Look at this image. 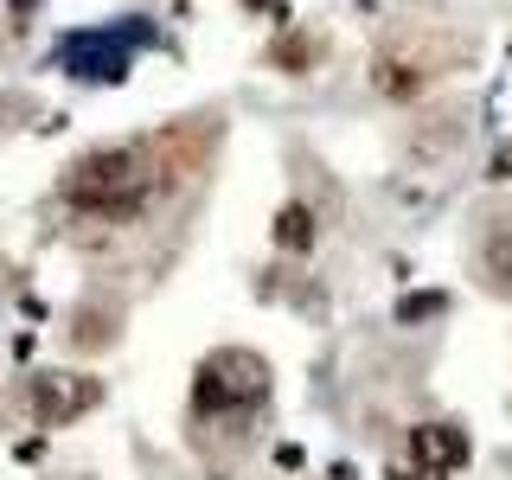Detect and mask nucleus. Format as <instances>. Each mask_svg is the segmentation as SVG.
I'll list each match as a JSON object with an SVG mask.
<instances>
[{
  "mask_svg": "<svg viewBox=\"0 0 512 480\" xmlns=\"http://www.w3.org/2000/svg\"><path fill=\"white\" fill-rule=\"evenodd\" d=\"M263 397H269V365L250 346H218L192 372V416L199 423H212V416H250V410H263Z\"/></svg>",
  "mask_w": 512,
  "mask_h": 480,
  "instance_id": "f257e3e1",
  "label": "nucleus"
},
{
  "mask_svg": "<svg viewBox=\"0 0 512 480\" xmlns=\"http://www.w3.org/2000/svg\"><path fill=\"white\" fill-rule=\"evenodd\" d=\"M416 468H384V480H455L474 461V442L461 423H410Z\"/></svg>",
  "mask_w": 512,
  "mask_h": 480,
  "instance_id": "f03ea898",
  "label": "nucleus"
},
{
  "mask_svg": "<svg viewBox=\"0 0 512 480\" xmlns=\"http://www.w3.org/2000/svg\"><path fill=\"white\" fill-rule=\"evenodd\" d=\"M141 180H148L141 148H90V154L71 160V173H64V199H71V205H90V199H103V192L141 186Z\"/></svg>",
  "mask_w": 512,
  "mask_h": 480,
  "instance_id": "7ed1b4c3",
  "label": "nucleus"
},
{
  "mask_svg": "<svg viewBox=\"0 0 512 480\" xmlns=\"http://www.w3.org/2000/svg\"><path fill=\"white\" fill-rule=\"evenodd\" d=\"M103 404V384L96 378H71V372H39L32 378V416H39L45 429L71 423V416H84Z\"/></svg>",
  "mask_w": 512,
  "mask_h": 480,
  "instance_id": "20e7f679",
  "label": "nucleus"
},
{
  "mask_svg": "<svg viewBox=\"0 0 512 480\" xmlns=\"http://www.w3.org/2000/svg\"><path fill=\"white\" fill-rule=\"evenodd\" d=\"M436 84V64L416 58V52H378L372 58V90L384 103H410V96H423Z\"/></svg>",
  "mask_w": 512,
  "mask_h": 480,
  "instance_id": "39448f33",
  "label": "nucleus"
},
{
  "mask_svg": "<svg viewBox=\"0 0 512 480\" xmlns=\"http://www.w3.org/2000/svg\"><path fill=\"white\" fill-rule=\"evenodd\" d=\"M474 269H480V288H487V295L512 301V212L487 218V231H480V250H474Z\"/></svg>",
  "mask_w": 512,
  "mask_h": 480,
  "instance_id": "423d86ee",
  "label": "nucleus"
},
{
  "mask_svg": "<svg viewBox=\"0 0 512 480\" xmlns=\"http://www.w3.org/2000/svg\"><path fill=\"white\" fill-rule=\"evenodd\" d=\"M269 237H276V250H288V256H308V250L320 244L314 205H308V199H282L276 218H269Z\"/></svg>",
  "mask_w": 512,
  "mask_h": 480,
  "instance_id": "0eeeda50",
  "label": "nucleus"
},
{
  "mask_svg": "<svg viewBox=\"0 0 512 480\" xmlns=\"http://www.w3.org/2000/svg\"><path fill=\"white\" fill-rule=\"evenodd\" d=\"M269 64L288 71V77H308L320 64V39H314V32H282V39L269 45Z\"/></svg>",
  "mask_w": 512,
  "mask_h": 480,
  "instance_id": "6e6552de",
  "label": "nucleus"
},
{
  "mask_svg": "<svg viewBox=\"0 0 512 480\" xmlns=\"http://www.w3.org/2000/svg\"><path fill=\"white\" fill-rule=\"evenodd\" d=\"M448 314V288H416V295H404L391 308L397 327H423V320H442Z\"/></svg>",
  "mask_w": 512,
  "mask_h": 480,
  "instance_id": "1a4fd4ad",
  "label": "nucleus"
},
{
  "mask_svg": "<svg viewBox=\"0 0 512 480\" xmlns=\"http://www.w3.org/2000/svg\"><path fill=\"white\" fill-rule=\"evenodd\" d=\"M493 180H512V148H500V154H493Z\"/></svg>",
  "mask_w": 512,
  "mask_h": 480,
  "instance_id": "9d476101",
  "label": "nucleus"
},
{
  "mask_svg": "<svg viewBox=\"0 0 512 480\" xmlns=\"http://www.w3.org/2000/svg\"><path fill=\"white\" fill-rule=\"evenodd\" d=\"M7 7H13V13H32V7H39V0H7Z\"/></svg>",
  "mask_w": 512,
  "mask_h": 480,
  "instance_id": "9b49d317",
  "label": "nucleus"
},
{
  "mask_svg": "<svg viewBox=\"0 0 512 480\" xmlns=\"http://www.w3.org/2000/svg\"><path fill=\"white\" fill-rule=\"evenodd\" d=\"M244 7H269V0H244Z\"/></svg>",
  "mask_w": 512,
  "mask_h": 480,
  "instance_id": "f8f14e48",
  "label": "nucleus"
}]
</instances>
